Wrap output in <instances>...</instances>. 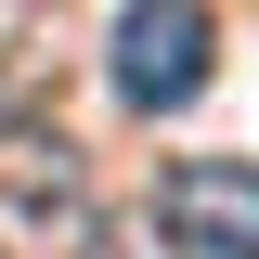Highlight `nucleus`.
I'll return each mask as SVG.
<instances>
[{"label": "nucleus", "instance_id": "1", "mask_svg": "<svg viewBox=\"0 0 259 259\" xmlns=\"http://www.w3.org/2000/svg\"><path fill=\"white\" fill-rule=\"evenodd\" d=\"M91 233V156L52 117H0V259H78Z\"/></svg>", "mask_w": 259, "mask_h": 259}, {"label": "nucleus", "instance_id": "2", "mask_svg": "<svg viewBox=\"0 0 259 259\" xmlns=\"http://www.w3.org/2000/svg\"><path fill=\"white\" fill-rule=\"evenodd\" d=\"M221 65V26L207 0H117V39H104V78H117L130 117H182Z\"/></svg>", "mask_w": 259, "mask_h": 259}, {"label": "nucleus", "instance_id": "3", "mask_svg": "<svg viewBox=\"0 0 259 259\" xmlns=\"http://www.w3.org/2000/svg\"><path fill=\"white\" fill-rule=\"evenodd\" d=\"M156 233H168V259H259V168L246 156H182L156 182Z\"/></svg>", "mask_w": 259, "mask_h": 259}, {"label": "nucleus", "instance_id": "4", "mask_svg": "<svg viewBox=\"0 0 259 259\" xmlns=\"http://www.w3.org/2000/svg\"><path fill=\"white\" fill-rule=\"evenodd\" d=\"M78 259H168V233H156V221H143V233H104V221H91V233H78Z\"/></svg>", "mask_w": 259, "mask_h": 259}]
</instances>
